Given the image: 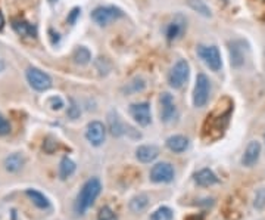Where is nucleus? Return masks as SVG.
Listing matches in <instances>:
<instances>
[{
  "instance_id": "obj_25",
  "label": "nucleus",
  "mask_w": 265,
  "mask_h": 220,
  "mask_svg": "<svg viewBox=\"0 0 265 220\" xmlns=\"http://www.w3.org/2000/svg\"><path fill=\"white\" fill-rule=\"evenodd\" d=\"M98 220H118V216H117V213H115L111 207L105 205V207H102V208L99 210V213H98Z\"/></svg>"
},
{
  "instance_id": "obj_22",
  "label": "nucleus",
  "mask_w": 265,
  "mask_h": 220,
  "mask_svg": "<svg viewBox=\"0 0 265 220\" xmlns=\"http://www.w3.org/2000/svg\"><path fill=\"white\" fill-rule=\"evenodd\" d=\"M186 2H187V5H189L195 12H198L199 15H202V17H205V18H209V17L212 15L209 6L204 2V0H186Z\"/></svg>"
},
{
  "instance_id": "obj_17",
  "label": "nucleus",
  "mask_w": 265,
  "mask_h": 220,
  "mask_svg": "<svg viewBox=\"0 0 265 220\" xmlns=\"http://www.w3.org/2000/svg\"><path fill=\"white\" fill-rule=\"evenodd\" d=\"M24 164H25V158H24V155L20 154V153L11 154L9 157L5 158V163H3L6 172H9V173H17V172H20V170L24 167Z\"/></svg>"
},
{
  "instance_id": "obj_7",
  "label": "nucleus",
  "mask_w": 265,
  "mask_h": 220,
  "mask_svg": "<svg viewBox=\"0 0 265 220\" xmlns=\"http://www.w3.org/2000/svg\"><path fill=\"white\" fill-rule=\"evenodd\" d=\"M175 172L169 163H158L150 169V180L155 183H169L174 180Z\"/></svg>"
},
{
  "instance_id": "obj_24",
  "label": "nucleus",
  "mask_w": 265,
  "mask_h": 220,
  "mask_svg": "<svg viewBox=\"0 0 265 220\" xmlns=\"http://www.w3.org/2000/svg\"><path fill=\"white\" fill-rule=\"evenodd\" d=\"M92 59V53L87 47H78L74 53V61L75 64H80V65H85L88 64Z\"/></svg>"
},
{
  "instance_id": "obj_29",
  "label": "nucleus",
  "mask_w": 265,
  "mask_h": 220,
  "mask_svg": "<svg viewBox=\"0 0 265 220\" xmlns=\"http://www.w3.org/2000/svg\"><path fill=\"white\" fill-rule=\"evenodd\" d=\"M68 115H69L72 120H75V118L80 115V108L77 107V104H75L74 101H71V107H69V110H68Z\"/></svg>"
},
{
  "instance_id": "obj_33",
  "label": "nucleus",
  "mask_w": 265,
  "mask_h": 220,
  "mask_svg": "<svg viewBox=\"0 0 265 220\" xmlns=\"http://www.w3.org/2000/svg\"><path fill=\"white\" fill-rule=\"evenodd\" d=\"M264 137H265V136H264Z\"/></svg>"
},
{
  "instance_id": "obj_1",
  "label": "nucleus",
  "mask_w": 265,
  "mask_h": 220,
  "mask_svg": "<svg viewBox=\"0 0 265 220\" xmlns=\"http://www.w3.org/2000/svg\"><path fill=\"white\" fill-rule=\"evenodd\" d=\"M101 192H102L101 180L98 177L88 179L82 185L81 191L77 195V201H75V211H77V214L82 216L88 208H90L95 204V201L98 199Z\"/></svg>"
},
{
  "instance_id": "obj_4",
  "label": "nucleus",
  "mask_w": 265,
  "mask_h": 220,
  "mask_svg": "<svg viewBox=\"0 0 265 220\" xmlns=\"http://www.w3.org/2000/svg\"><path fill=\"white\" fill-rule=\"evenodd\" d=\"M198 56L202 59V62L214 72L220 71L223 68V59L221 53L217 46H206V44H199L196 49Z\"/></svg>"
},
{
  "instance_id": "obj_30",
  "label": "nucleus",
  "mask_w": 265,
  "mask_h": 220,
  "mask_svg": "<svg viewBox=\"0 0 265 220\" xmlns=\"http://www.w3.org/2000/svg\"><path fill=\"white\" fill-rule=\"evenodd\" d=\"M80 8H74L72 11H71V14H69V17L66 18V21L69 22V24H75V21H77V17L80 15Z\"/></svg>"
},
{
  "instance_id": "obj_10",
  "label": "nucleus",
  "mask_w": 265,
  "mask_h": 220,
  "mask_svg": "<svg viewBox=\"0 0 265 220\" xmlns=\"http://www.w3.org/2000/svg\"><path fill=\"white\" fill-rule=\"evenodd\" d=\"M186 20L183 17H175L165 28V36H166V40L168 42H175V40H179L182 39V36L184 34L186 31Z\"/></svg>"
},
{
  "instance_id": "obj_20",
  "label": "nucleus",
  "mask_w": 265,
  "mask_h": 220,
  "mask_svg": "<svg viewBox=\"0 0 265 220\" xmlns=\"http://www.w3.org/2000/svg\"><path fill=\"white\" fill-rule=\"evenodd\" d=\"M25 194H27V197L33 201V204H34L36 207H39V208H41V210H46V208L50 207V202H49L47 197H44V194H41V192H39V191H36V189H27Z\"/></svg>"
},
{
  "instance_id": "obj_23",
  "label": "nucleus",
  "mask_w": 265,
  "mask_h": 220,
  "mask_svg": "<svg viewBox=\"0 0 265 220\" xmlns=\"http://www.w3.org/2000/svg\"><path fill=\"white\" fill-rule=\"evenodd\" d=\"M174 219V213L169 207H159L158 210H155L150 216V220H172Z\"/></svg>"
},
{
  "instance_id": "obj_13",
  "label": "nucleus",
  "mask_w": 265,
  "mask_h": 220,
  "mask_svg": "<svg viewBox=\"0 0 265 220\" xmlns=\"http://www.w3.org/2000/svg\"><path fill=\"white\" fill-rule=\"evenodd\" d=\"M158 155H159V150L155 145H142L136 150V158L144 164L155 161L158 158Z\"/></svg>"
},
{
  "instance_id": "obj_5",
  "label": "nucleus",
  "mask_w": 265,
  "mask_h": 220,
  "mask_svg": "<svg viewBox=\"0 0 265 220\" xmlns=\"http://www.w3.org/2000/svg\"><path fill=\"white\" fill-rule=\"evenodd\" d=\"M122 17H124V12L115 6H98L92 12V20L101 27H106L112 21H117Z\"/></svg>"
},
{
  "instance_id": "obj_28",
  "label": "nucleus",
  "mask_w": 265,
  "mask_h": 220,
  "mask_svg": "<svg viewBox=\"0 0 265 220\" xmlns=\"http://www.w3.org/2000/svg\"><path fill=\"white\" fill-rule=\"evenodd\" d=\"M49 107H50L52 110H61V108L63 107V101H62L61 98L53 96V98L49 99Z\"/></svg>"
},
{
  "instance_id": "obj_18",
  "label": "nucleus",
  "mask_w": 265,
  "mask_h": 220,
  "mask_svg": "<svg viewBox=\"0 0 265 220\" xmlns=\"http://www.w3.org/2000/svg\"><path fill=\"white\" fill-rule=\"evenodd\" d=\"M108 123H109V130L114 136L120 137L125 133V126L122 124V121L120 120V115L115 111H111L108 115Z\"/></svg>"
},
{
  "instance_id": "obj_15",
  "label": "nucleus",
  "mask_w": 265,
  "mask_h": 220,
  "mask_svg": "<svg viewBox=\"0 0 265 220\" xmlns=\"http://www.w3.org/2000/svg\"><path fill=\"white\" fill-rule=\"evenodd\" d=\"M12 28L22 37H36L37 36V27L22 18L12 20Z\"/></svg>"
},
{
  "instance_id": "obj_2",
  "label": "nucleus",
  "mask_w": 265,
  "mask_h": 220,
  "mask_svg": "<svg viewBox=\"0 0 265 220\" xmlns=\"http://www.w3.org/2000/svg\"><path fill=\"white\" fill-rule=\"evenodd\" d=\"M190 76V65L186 59H180L174 64L168 74V83L172 89H182Z\"/></svg>"
},
{
  "instance_id": "obj_27",
  "label": "nucleus",
  "mask_w": 265,
  "mask_h": 220,
  "mask_svg": "<svg viewBox=\"0 0 265 220\" xmlns=\"http://www.w3.org/2000/svg\"><path fill=\"white\" fill-rule=\"evenodd\" d=\"M11 123L8 121V118L5 115L0 114V136H6L11 133Z\"/></svg>"
},
{
  "instance_id": "obj_19",
  "label": "nucleus",
  "mask_w": 265,
  "mask_h": 220,
  "mask_svg": "<svg viewBox=\"0 0 265 220\" xmlns=\"http://www.w3.org/2000/svg\"><path fill=\"white\" fill-rule=\"evenodd\" d=\"M147 205H149V197L144 195V194H139V195L133 197L130 199V202H128V207L134 214L143 213L147 208Z\"/></svg>"
},
{
  "instance_id": "obj_6",
  "label": "nucleus",
  "mask_w": 265,
  "mask_h": 220,
  "mask_svg": "<svg viewBox=\"0 0 265 220\" xmlns=\"http://www.w3.org/2000/svg\"><path fill=\"white\" fill-rule=\"evenodd\" d=\"M25 76H27L30 86L37 92H46L47 89L52 88V79L49 77L47 72H44L36 66H30L25 72Z\"/></svg>"
},
{
  "instance_id": "obj_21",
  "label": "nucleus",
  "mask_w": 265,
  "mask_h": 220,
  "mask_svg": "<svg viewBox=\"0 0 265 220\" xmlns=\"http://www.w3.org/2000/svg\"><path fill=\"white\" fill-rule=\"evenodd\" d=\"M75 169H77L75 163H74L71 158L63 157V158L61 160V163H59V176H61V179L65 180V179L71 177V176L75 173Z\"/></svg>"
},
{
  "instance_id": "obj_12",
  "label": "nucleus",
  "mask_w": 265,
  "mask_h": 220,
  "mask_svg": "<svg viewBox=\"0 0 265 220\" xmlns=\"http://www.w3.org/2000/svg\"><path fill=\"white\" fill-rule=\"evenodd\" d=\"M261 157V143L258 140H250L242 157V164L245 167H253Z\"/></svg>"
},
{
  "instance_id": "obj_11",
  "label": "nucleus",
  "mask_w": 265,
  "mask_h": 220,
  "mask_svg": "<svg viewBox=\"0 0 265 220\" xmlns=\"http://www.w3.org/2000/svg\"><path fill=\"white\" fill-rule=\"evenodd\" d=\"M177 117V107L169 93L161 95V120L163 123H169Z\"/></svg>"
},
{
  "instance_id": "obj_31",
  "label": "nucleus",
  "mask_w": 265,
  "mask_h": 220,
  "mask_svg": "<svg viewBox=\"0 0 265 220\" xmlns=\"http://www.w3.org/2000/svg\"><path fill=\"white\" fill-rule=\"evenodd\" d=\"M3 27H5V17H3L2 11H0V31L3 30Z\"/></svg>"
},
{
  "instance_id": "obj_8",
  "label": "nucleus",
  "mask_w": 265,
  "mask_h": 220,
  "mask_svg": "<svg viewBox=\"0 0 265 220\" xmlns=\"http://www.w3.org/2000/svg\"><path fill=\"white\" fill-rule=\"evenodd\" d=\"M85 139L90 142L93 146H101L103 145L106 139V127L101 121H92L87 124L85 129Z\"/></svg>"
},
{
  "instance_id": "obj_14",
  "label": "nucleus",
  "mask_w": 265,
  "mask_h": 220,
  "mask_svg": "<svg viewBox=\"0 0 265 220\" xmlns=\"http://www.w3.org/2000/svg\"><path fill=\"white\" fill-rule=\"evenodd\" d=\"M166 148L175 154H182L189 148V139L183 134H174L166 139Z\"/></svg>"
},
{
  "instance_id": "obj_26",
  "label": "nucleus",
  "mask_w": 265,
  "mask_h": 220,
  "mask_svg": "<svg viewBox=\"0 0 265 220\" xmlns=\"http://www.w3.org/2000/svg\"><path fill=\"white\" fill-rule=\"evenodd\" d=\"M253 207L256 210H264L265 208V188H261L256 191L255 199H253Z\"/></svg>"
},
{
  "instance_id": "obj_32",
  "label": "nucleus",
  "mask_w": 265,
  "mask_h": 220,
  "mask_svg": "<svg viewBox=\"0 0 265 220\" xmlns=\"http://www.w3.org/2000/svg\"><path fill=\"white\" fill-rule=\"evenodd\" d=\"M49 2H50V3H53V2H56V0H49Z\"/></svg>"
},
{
  "instance_id": "obj_16",
  "label": "nucleus",
  "mask_w": 265,
  "mask_h": 220,
  "mask_svg": "<svg viewBox=\"0 0 265 220\" xmlns=\"http://www.w3.org/2000/svg\"><path fill=\"white\" fill-rule=\"evenodd\" d=\"M195 182H196V185H199L202 188H208V186L218 183V177L211 169H202L199 173H196Z\"/></svg>"
},
{
  "instance_id": "obj_3",
  "label": "nucleus",
  "mask_w": 265,
  "mask_h": 220,
  "mask_svg": "<svg viewBox=\"0 0 265 220\" xmlns=\"http://www.w3.org/2000/svg\"><path fill=\"white\" fill-rule=\"evenodd\" d=\"M209 95H211V82L206 74L199 72L193 89V105L196 108H204L209 101Z\"/></svg>"
},
{
  "instance_id": "obj_9",
  "label": "nucleus",
  "mask_w": 265,
  "mask_h": 220,
  "mask_svg": "<svg viewBox=\"0 0 265 220\" xmlns=\"http://www.w3.org/2000/svg\"><path fill=\"white\" fill-rule=\"evenodd\" d=\"M130 115L134 118V121L146 127L152 123V114H150V105L147 102H139V104H131L130 105Z\"/></svg>"
}]
</instances>
